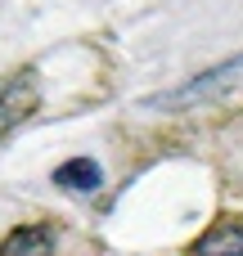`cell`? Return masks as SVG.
I'll list each match as a JSON object with an SVG mask.
<instances>
[{"label":"cell","mask_w":243,"mask_h":256,"mask_svg":"<svg viewBox=\"0 0 243 256\" xmlns=\"http://www.w3.org/2000/svg\"><path fill=\"white\" fill-rule=\"evenodd\" d=\"M0 256H54V230L50 225H18L5 234Z\"/></svg>","instance_id":"277c9868"},{"label":"cell","mask_w":243,"mask_h":256,"mask_svg":"<svg viewBox=\"0 0 243 256\" xmlns=\"http://www.w3.org/2000/svg\"><path fill=\"white\" fill-rule=\"evenodd\" d=\"M54 184L68 189V194H95V189L104 184V176H99V162H90V158H72V162H63V166L54 171Z\"/></svg>","instance_id":"5b68a950"},{"label":"cell","mask_w":243,"mask_h":256,"mask_svg":"<svg viewBox=\"0 0 243 256\" xmlns=\"http://www.w3.org/2000/svg\"><path fill=\"white\" fill-rule=\"evenodd\" d=\"M189 256H243V216H221L207 225L189 243Z\"/></svg>","instance_id":"7a4b0ae2"},{"label":"cell","mask_w":243,"mask_h":256,"mask_svg":"<svg viewBox=\"0 0 243 256\" xmlns=\"http://www.w3.org/2000/svg\"><path fill=\"white\" fill-rule=\"evenodd\" d=\"M36 104H41L36 72H32V68L14 72V76L0 86V140H5V135H14V130H18V126L36 112Z\"/></svg>","instance_id":"6da1fadb"},{"label":"cell","mask_w":243,"mask_h":256,"mask_svg":"<svg viewBox=\"0 0 243 256\" xmlns=\"http://www.w3.org/2000/svg\"><path fill=\"white\" fill-rule=\"evenodd\" d=\"M243 68V54L234 58H225L221 68H207V72H198L189 86H180V90H171V94H158V99H149V108H176V104H189V99H198V94H207V90H216L230 72H239Z\"/></svg>","instance_id":"3957f363"}]
</instances>
